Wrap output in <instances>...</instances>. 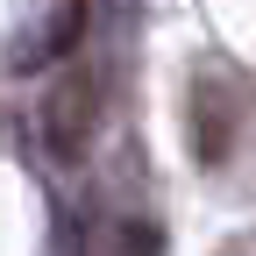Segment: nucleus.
Listing matches in <instances>:
<instances>
[{"mask_svg":"<svg viewBox=\"0 0 256 256\" xmlns=\"http://www.w3.org/2000/svg\"><path fill=\"white\" fill-rule=\"evenodd\" d=\"M92 121H100V86H92L86 72H64L57 92L43 100V128H50V142L57 156H78L86 136H92Z\"/></svg>","mask_w":256,"mask_h":256,"instance_id":"f03ea898","label":"nucleus"},{"mask_svg":"<svg viewBox=\"0 0 256 256\" xmlns=\"http://www.w3.org/2000/svg\"><path fill=\"white\" fill-rule=\"evenodd\" d=\"M235 121H242V92L206 72L200 86H192V156H200V164H228Z\"/></svg>","mask_w":256,"mask_h":256,"instance_id":"f257e3e1","label":"nucleus"}]
</instances>
